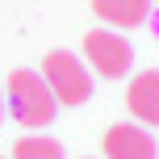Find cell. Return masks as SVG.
<instances>
[{"mask_svg":"<svg viewBox=\"0 0 159 159\" xmlns=\"http://www.w3.org/2000/svg\"><path fill=\"white\" fill-rule=\"evenodd\" d=\"M4 101H8V113L17 117V126H50L55 121V92L46 88V80H42V71H30V67H17L13 75H8L4 84Z\"/></svg>","mask_w":159,"mask_h":159,"instance_id":"obj_1","label":"cell"},{"mask_svg":"<svg viewBox=\"0 0 159 159\" xmlns=\"http://www.w3.org/2000/svg\"><path fill=\"white\" fill-rule=\"evenodd\" d=\"M42 80H46V88L55 92L59 105H84L92 96V71L71 50H50L42 59Z\"/></svg>","mask_w":159,"mask_h":159,"instance_id":"obj_2","label":"cell"},{"mask_svg":"<svg viewBox=\"0 0 159 159\" xmlns=\"http://www.w3.org/2000/svg\"><path fill=\"white\" fill-rule=\"evenodd\" d=\"M84 59L92 63L96 75L121 80L130 71V63H134V50H130V42L121 38V34H113V30H88L84 34Z\"/></svg>","mask_w":159,"mask_h":159,"instance_id":"obj_3","label":"cell"},{"mask_svg":"<svg viewBox=\"0 0 159 159\" xmlns=\"http://www.w3.org/2000/svg\"><path fill=\"white\" fill-rule=\"evenodd\" d=\"M105 159H159L155 134L147 126H130V121H117L105 134Z\"/></svg>","mask_w":159,"mask_h":159,"instance_id":"obj_4","label":"cell"},{"mask_svg":"<svg viewBox=\"0 0 159 159\" xmlns=\"http://www.w3.org/2000/svg\"><path fill=\"white\" fill-rule=\"evenodd\" d=\"M126 105L143 126H159V67L138 71L126 88Z\"/></svg>","mask_w":159,"mask_h":159,"instance_id":"obj_5","label":"cell"},{"mask_svg":"<svg viewBox=\"0 0 159 159\" xmlns=\"http://www.w3.org/2000/svg\"><path fill=\"white\" fill-rule=\"evenodd\" d=\"M92 13L101 17L105 25H126V30H134V25H143L147 17H151V0H92Z\"/></svg>","mask_w":159,"mask_h":159,"instance_id":"obj_6","label":"cell"},{"mask_svg":"<svg viewBox=\"0 0 159 159\" xmlns=\"http://www.w3.org/2000/svg\"><path fill=\"white\" fill-rule=\"evenodd\" d=\"M13 159H63V143L50 134H21L13 143Z\"/></svg>","mask_w":159,"mask_h":159,"instance_id":"obj_7","label":"cell"},{"mask_svg":"<svg viewBox=\"0 0 159 159\" xmlns=\"http://www.w3.org/2000/svg\"><path fill=\"white\" fill-rule=\"evenodd\" d=\"M0 117H4V92H0Z\"/></svg>","mask_w":159,"mask_h":159,"instance_id":"obj_8","label":"cell"}]
</instances>
